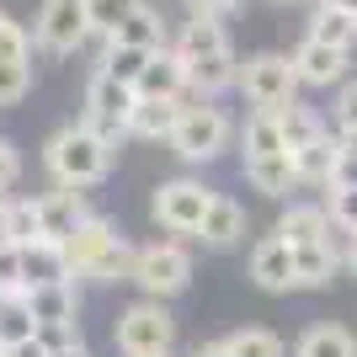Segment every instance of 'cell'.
<instances>
[{"mask_svg": "<svg viewBox=\"0 0 357 357\" xmlns=\"http://www.w3.org/2000/svg\"><path fill=\"white\" fill-rule=\"evenodd\" d=\"M112 160H118V144H107L102 134H91L86 123H64L54 128L43 144V171L54 187H70V192H91L112 176Z\"/></svg>", "mask_w": 357, "mask_h": 357, "instance_id": "6da1fadb", "label": "cell"}, {"mask_svg": "<svg viewBox=\"0 0 357 357\" xmlns=\"http://www.w3.org/2000/svg\"><path fill=\"white\" fill-rule=\"evenodd\" d=\"M64 251H70V267H75V283H96V288H118V283H134V251L123 240V229L107 213H91L70 240H64Z\"/></svg>", "mask_w": 357, "mask_h": 357, "instance_id": "7a4b0ae2", "label": "cell"}, {"mask_svg": "<svg viewBox=\"0 0 357 357\" xmlns=\"http://www.w3.org/2000/svg\"><path fill=\"white\" fill-rule=\"evenodd\" d=\"M235 139H240V128L219 102H187L176 134H171V155L187 165H213L235 149Z\"/></svg>", "mask_w": 357, "mask_h": 357, "instance_id": "3957f363", "label": "cell"}, {"mask_svg": "<svg viewBox=\"0 0 357 357\" xmlns=\"http://www.w3.org/2000/svg\"><path fill=\"white\" fill-rule=\"evenodd\" d=\"M134 288L139 298H160V304H171V298H181L187 288H192V251H187V240H144L134 251Z\"/></svg>", "mask_w": 357, "mask_h": 357, "instance_id": "277c9868", "label": "cell"}, {"mask_svg": "<svg viewBox=\"0 0 357 357\" xmlns=\"http://www.w3.org/2000/svg\"><path fill=\"white\" fill-rule=\"evenodd\" d=\"M112 347L123 357H160L176 347V314L160 298H134L112 320Z\"/></svg>", "mask_w": 357, "mask_h": 357, "instance_id": "5b68a950", "label": "cell"}, {"mask_svg": "<svg viewBox=\"0 0 357 357\" xmlns=\"http://www.w3.org/2000/svg\"><path fill=\"white\" fill-rule=\"evenodd\" d=\"M208 208H213V187L197 176H165L155 187V197H149V219L160 224L171 240H197Z\"/></svg>", "mask_w": 357, "mask_h": 357, "instance_id": "8992f818", "label": "cell"}, {"mask_svg": "<svg viewBox=\"0 0 357 357\" xmlns=\"http://www.w3.org/2000/svg\"><path fill=\"white\" fill-rule=\"evenodd\" d=\"M235 91L251 102V112H283V107L298 102V75L288 54H251L240 64Z\"/></svg>", "mask_w": 357, "mask_h": 357, "instance_id": "52a82bcc", "label": "cell"}, {"mask_svg": "<svg viewBox=\"0 0 357 357\" xmlns=\"http://www.w3.org/2000/svg\"><path fill=\"white\" fill-rule=\"evenodd\" d=\"M139 107V91L123 86V80H112V75L91 70L86 80V112H80V123H86L91 134H102L107 144H118V139H128V112Z\"/></svg>", "mask_w": 357, "mask_h": 357, "instance_id": "ba28073f", "label": "cell"}, {"mask_svg": "<svg viewBox=\"0 0 357 357\" xmlns=\"http://www.w3.org/2000/svg\"><path fill=\"white\" fill-rule=\"evenodd\" d=\"M96 32H91L86 0H43L38 6V22H32V43L48 48V54H80Z\"/></svg>", "mask_w": 357, "mask_h": 357, "instance_id": "9c48e42d", "label": "cell"}, {"mask_svg": "<svg viewBox=\"0 0 357 357\" xmlns=\"http://www.w3.org/2000/svg\"><path fill=\"white\" fill-rule=\"evenodd\" d=\"M245 278H251L261 294H298V283H294V245H288L283 235L251 240V251H245Z\"/></svg>", "mask_w": 357, "mask_h": 357, "instance_id": "30bf717a", "label": "cell"}, {"mask_svg": "<svg viewBox=\"0 0 357 357\" xmlns=\"http://www.w3.org/2000/svg\"><path fill=\"white\" fill-rule=\"evenodd\" d=\"M294 59V75H298V86H314V91H342L347 86V75H352V54H342V48H326V43H314V38H304V43L288 54Z\"/></svg>", "mask_w": 357, "mask_h": 357, "instance_id": "8fae6325", "label": "cell"}, {"mask_svg": "<svg viewBox=\"0 0 357 357\" xmlns=\"http://www.w3.org/2000/svg\"><path fill=\"white\" fill-rule=\"evenodd\" d=\"M272 235H283L288 245H336V224H331V208L326 203H283V213H278V224H272Z\"/></svg>", "mask_w": 357, "mask_h": 357, "instance_id": "7c38bea8", "label": "cell"}, {"mask_svg": "<svg viewBox=\"0 0 357 357\" xmlns=\"http://www.w3.org/2000/svg\"><path fill=\"white\" fill-rule=\"evenodd\" d=\"M245 235H251L245 203L229 197V192H213V208H208V219H203V229H197V245H203V251H235V245H245Z\"/></svg>", "mask_w": 357, "mask_h": 357, "instance_id": "4fadbf2b", "label": "cell"}, {"mask_svg": "<svg viewBox=\"0 0 357 357\" xmlns=\"http://www.w3.org/2000/svg\"><path fill=\"white\" fill-rule=\"evenodd\" d=\"M91 203H86V192H70V187H54V192H43L38 197V235L43 240H70L75 229H80V224L91 219Z\"/></svg>", "mask_w": 357, "mask_h": 357, "instance_id": "5bb4252c", "label": "cell"}, {"mask_svg": "<svg viewBox=\"0 0 357 357\" xmlns=\"http://www.w3.org/2000/svg\"><path fill=\"white\" fill-rule=\"evenodd\" d=\"M187 64V102H219L224 91L240 80V59L229 54H208V59H181Z\"/></svg>", "mask_w": 357, "mask_h": 357, "instance_id": "9a60e30c", "label": "cell"}, {"mask_svg": "<svg viewBox=\"0 0 357 357\" xmlns=\"http://www.w3.org/2000/svg\"><path fill=\"white\" fill-rule=\"evenodd\" d=\"M134 91H139V102H187V64H181L176 48L155 54V59L144 64Z\"/></svg>", "mask_w": 357, "mask_h": 357, "instance_id": "2e32d148", "label": "cell"}, {"mask_svg": "<svg viewBox=\"0 0 357 357\" xmlns=\"http://www.w3.org/2000/svg\"><path fill=\"white\" fill-rule=\"evenodd\" d=\"M27 310L43 326H80V283H43V288H27Z\"/></svg>", "mask_w": 357, "mask_h": 357, "instance_id": "e0dca14e", "label": "cell"}, {"mask_svg": "<svg viewBox=\"0 0 357 357\" xmlns=\"http://www.w3.org/2000/svg\"><path fill=\"white\" fill-rule=\"evenodd\" d=\"M22 278H27V288H43V283H75L70 251H64L59 240H27V245H22Z\"/></svg>", "mask_w": 357, "mask_h": 357, "instance_id": "ac0fdd59", "label": "cell"}, {"mask_svg": "<svg viewBox=\"0 0 357 357\" xmlns=\"http://www.w3.org/2000/svg\"><path fill=\"white\" fill-rule=\"evenodd\" d=\"M288 357H357V331L342 320H314V326L298 331Z\"/></svg>", "mask_w": 357, "mask_h": 357, "instance_id": "d6986e66", "label": "cell"}, {"mask_svg": "<svg viewBox=\"0 0 357 357\" xmlns=\"http://www.w3.org/2000/svg\"><path fill=\"white\" fill-rule=\"evenodd\" d=\"M342 251H347V235L336 245H298L294 251V283L298 288H331L336 272H342Z\"/></svg>", "mask_w": 357, "mask_h": 357, "instance_id": "ffe728a7", "label": "cell"}, {"mask_svg": "<svg viewBox=\"0 0 357 357\" xmlns=\"http://www.w3.org/2000/svg\"><path fill=\"white\" fill-rule=\"evenodd\" d=\"M240 160H267V155H288L283 144V118L278 112H245L240 123Z\"/></svg>", "mask_w": 357, "mask_h": 357, "instance_id": "44dd1931", "label": "cell"}, {"mask_svg": "<svg viewBox=\"0 0 357 357\" xmlns=\"http://www.w3.org/2000/svg\"><path fill=\"white\" fill-rule=\"evenodd\" d=\"M181 59H208V54H229V32H224V16H187L171 43Z\"/></svg>", "mask_w": 357, "mask_h": 357, "instance_id": "7402d4cb", "label": "cell"}, {"mask_svg": "<svg viewBox=\"0 0 357 357\" xmlns=\"http://www.w3.org/2000/svg\"><path fill=\"white\" fill-rule=\"evenodd\" d=\"M245 181H251V192L261 197H278L283 203L288 192H298V176H294V155H267V160H240Z\"/></svg>", "mask_w": 357, "mask_h": 357, "instance_id": "603a6c76", "label": "cell"}, {"mask_svg": "<svg viewBox=\"0 0 357 357\" xmlns=\"http://www.w3.org/2000/svg\"><path fill=\"white\" fill-rule=\"evenodd\" d=\"M181 112H187V102H139L134 112H128V139H149V144H171V134H176Z\"/></svg>", "mask_w": 357, "mask_h": 357, "instance_id": "cb8c5ba5", "label": "cell"}, {"mask_svg": "<svg viewBox=\"0 0 357 357\" xmlns=\"http://www.w3.org/2000/svg\"><path fill=\"white\" fill-rule=\"evenodd\" d=\"M304 38H314V43H326V48H342V54H352L357 48V16L342 11V6H331V0H320L310 11V32Z\"/></svg>", "mask_w": 357, "mask_h": 357, "instance_id": "d4e9b609", "label": "cell"}, {"mask_svg": "<svg viewBox=\"0 0 357 357\" xmlns=\"http://www.w3.org/2000/svg\"><path fill=\"white\" fill-rule=\"evenodd\" d=\"M118 43H128V48H144V54H165L171 48V32H165V16L155 11V6H139L128 22H123L118 32H112Z\"/></svg>", "mask_w": 357, "mask_h": 357, "instance_id": "484cf974", "label": "cell"}, {"mask_svg": "<svg viewBox=\"0 0 357 357\" xmlns=\"http://www.w3.org/2000/svg\"><path fill=\"white\" fill-rule=\"evenodd\" d=\"M336 155H342V149H336V134H326V139H314V144L294 149V176H298V187H320V192H326Z\"/></svg>", "mask_w": 357, "mask_h": 357, "instance_id": "4316f807", "label": "cell"}, {"mask_svg": "<svg viewBox=\"0 0 357 357\" xmlns=\"http://www.w3.org/2000/svg\"><path fill=\"white\" fill-rule=\"evenodd\" d=\"M149 59H155V54H144V48H128V43H118V38H107L102 54H96V70L112 75V80H123V86H139V75H144Z\"/></svg>", "mask_w": 357, "mask_h": 357, "instance_id": "83f0119b", "label": "cell"}, {"mask_svg": "<svg viewBox=\"0 0 357 357\" xmlns=\"http://www.w3.org/2000/svg\"><path fill=\"white\" fill-rule=\"evenodd\" d=\"M0 240L11 245H27V240H43L38 235V197H11L0 203Z\"/></svg>", "mask_w": 357, "mask_h": 357, "instance_id": "f1b7e54d", "label": "cell"}, {"mask_svg": "<svg viewBox=\"0 0 357 357\" xmlns=\"http://www.w3.org/2000/svg\"><path fill=\"white\" fill-rule=\"evenodd\" d=\"M278 118H283V144H288V155H294V149H304V144H314V139H326V134H331V123L320 118L314 107H304V102L283 107Z\"/></svg>", "mask_w": 357, "mask_h": 357, "instance_id": "f546056e", "label": "cell"}, {"mask_svg": "<svg viewBox=\"0 0 357 357\" xmlns=\"http://www.w3.org/2000/svg\"><path fill=\"white\" fill-rule=\"evenodd\" d=\"M224 347H229V357H288L283 336L267 331V326H240V331H229Z\"/></svg>", "mask_w": 357, "mask_h": 357, "instance_id": "4dcf8cb0", "label": "cell"}, {"mask_svg": "<svg viewBox=\"0 0 357 357\" xmlns=\"http://www.w3.org/2000/svg\"><path fill=\"white\" fill-rule=\"evenodd\" d=\"M32 336H38V320H32L27 298L11 294L6 304H0V352H6V347H16V342H32Z\"/></svg>", "mask_w": 357, "mask_h": 357, "instance_id": "1f68e13d", "label": "cell"}, {"mask_svg": "<svg viewBox=\"0 0 357 357\" xmlns=\"http://www.w3.org/2000/svg\"><path fill=\"white\" fill-rule=\"evenodd\" d=\"M144 0H86V16H91V32L96 38H112V32L139 11Z\"/></svg>", "mask_w": 357, "mask_h": 357, "instance_id": "d6a6232c", "label": "cell"}, {"mask_svg": "<svg viewBox=\"0 0 357 357\" xmlns=\"http://www.w3.org/2000/svg\"><path fill=\"white\" fill-rule=\"evenodd\" d=\"M0 64H32V32L22 22L0 27Z\"/></svg>", "mask_w": 357, "mask_h": 357, "instance_id": "836d02e7", "label": "cell"}, {"mask_svg": "<svg viewBox=\"0 0 357 357\" xmlns=\"http://www.w3.org/2000/svg\"><path fill=\"white\" fill-rule=\"evenodd\" d=\"M0 294H27V278H22V245L0 240Z\"/></svg>", "mask_w": 357, "mask_h": 357, "instance_id": "e575fe53", "label": "cell"}, {"mask_svg": "<svg viewBox=\"0 0 357 357\" xmlns=\"http://www.w3.org/2000/svg\"><path fill=\"white\" fill-rule=\"evenodd\" d=\"M32 91V64H0V107H16Z\"/></svg>", "mask_w": 357, "mask_h": 357, "instance_id": "d590c367", "label": "cell"}, {"mask_svg": "<svg viewBox=\"0 0 357 357\" xmlns=\"http://www.w3.org/2000/svg\"><path fill=\"white\" fill-rule=\"evenodd\" d=\"M326 208H331V224H336V235L357 240V192H326Z\"/></svg>", "mask_w": 357, "mask_h": 357, "instance_id": "8d00e7d4", "label": "cell"}, {"mask_svg": "<svg viewBox=\"0 0 357 357\" xmlns=\"http://www.w3.org/2000/svg\"><path fill=\"white\" fill-rule=\"evenodd\" d=\"M38 342H43L48 352H75V347H86V336H80V326H43Z\"/></svg>", "mask_w": 357, "mask_h": 357, "instance_id": "74e56055", "label": "cell"}, {"mask_svg": "<svg viewBox=\"0 0 357 357\" xmlns=\"http://www.w3.org/2000/svg\"><path fill=\"white\" fill-rule=\"evenodd\" d=\"M16 181H22V149L11 139H0V192H11Z\"/></svg>", "mask_w": 357, "mask_h": 357, "instance_id": "f35d334b", "label": "cell"}, {"mask_svg": "<svg viewBox=\"0 0 357 357\" xmlns=\"http://www.w3.org/2000/svg\"><path fill=\"white\" fill-rule=\"evenodd\" d=\"M331 118H336V128H357V80H347V86L336 91V107H331Z\"/></svg>", "mask_w": 357, "mask_h": 357, "instance_id": "ab89813d", "label": "cell"}, {"mask_svg": "<svg viewBox=\"0 0 357 357\" xmlns=\"http://www.w3.org/2000/svg\"><path fill=\"white\" fill-rule=\"evenodd\" d=\"M326 192H357V155H336L331 165V187Z\"/></svg>", "mask_w": 357, "mask_h": 357, "instance_id": "60d3db41", "label": "cell"}, {"mask_svg": "<svg viewBox=\"0 0 357 357\" xmlns=\"http://www.w3.org/2000/svg\"><path fill=\"white\" fill-rule=\"evenodd\" d=\"M192 6V16H229V11H240L245 0H187Z\"/></svg>", "mask_w": 357, "mask_h": 357, "instance_id": "b9f144b4", "label": "cell"}, {"mask_svg": "<svg viewBox=\"0 0 357 357\" xmlns=\"http://www.w3.org/2000/svg\"><path fill=\"white\" fill-rule=\"evenodd\" d=\"M0 357H54V352H48V347L38 342V336H32V342H16V347H6Z\"/></svg>", "mask_w": 357, "mask_h": 357, "instance_id": "7bdbcfd3", "label": "cell"}, {"mask_svg": "<svg viewBox=\"0 0 357 357\" xmlns=\"http://www.w3.org/2000/svg\"><path fill=\"white\" fill-rule=\"evenodd\" d=\"M336 149H342V155H357V128H336Z\"/></svg>", "mask_w": 357, "mask_h": 357, "instance_id": "ee69618b", "label": "cell"}, {"mask_svg": "<svg viewBox=\"0 0 357 357\" xmlns=\"http://www.w3.org/2000/svg\"><path fill=\"white\" fill-rule=\"evenodd\" d=\"M192 357H229V347H224V336H213V342H203Z\"/></svg>", "mask_w": 357, "mask_h": 357, "instance_id": "f6af8a7d", "label": "cell"}, {"mask_svg": "<svg viewBox=\"0 0 357 357\" xmlns=\"http://www.w3.org/2000/svg\"><path fill=\"white\" fill-rule=\"evenodd\" d=\"M342 267L357 278V240H347V251H342Z\"/></svg>", "mask_w": 357, "mask_h": 357, "instance_id": "bcb514c9", "label": "cell"}, {"mask_svg": "<svg viewBox=\"0 0 357 357\" xmlns=\"http://www.w3.org/2000/svg\"><path fill=\"white\" fill-rule=\"evenodd\" d=\"M54 357H91V347H75V352H54Z\"/></svg>", "mask_w": 357, "mask_h": 357, "instance_id": "7dc6e473", "label": "cell"}, {"mask_svg": "<svg viewBox=\"0 0 357 357\" xmlns=\"http://www.w3.org/2000/svg\"><path fill=\"white\" fill-rule=\"evenodd\" d=\"M331 6H342V11H352V16H357V0H331Z\"/></svg>", "mask_w": 357, "mask_h": 357, "instance_id": "c3c4849f", "label": "cell"}, {"mask_svg": "<svg viewBox=\"0 0 357 357\" xmlns=\"http://www.w3.org/2000/svg\"><path fill=\"white\" fill-rule=\"evenodd\" d=\"M6 22H11V16H6V11H0V27H6Z\"/></svg>", "mask_w": 357, "mask_h": 357, "instance_id": "681fc988", "label": "cell"}, {"mask_svg": "<svg viewBox=\"0 0 357 357\" xmlns=\"http://www.w3.org/2000/svg\"><path fill=\"white\" fill-rule=\"evenodd\" d=\"M272 6H294V0H272Z\"/></svg>", "mask_w": 357, "mask_h": 357, "instance_id": "f907efd6", "label": "cell"}, {"mask_svg": "<svg viewBox=\"0 0 357 357\" xmlns=\"http://www.w3.org/2000/svg\"><path fill=\"white\" fill-rule=\"evenodd\" d=\"M0 203H6V192H0Z\"/></svg>", "mask_w": 357, "mask_h": 357, "instance_id": "816d5d0a", "label": "cell"}, {"mask_svg": "<svg viewBox=\"0 0 357 357\" xmlns=\"http://www.w3.org/2000/svg\"><path fill=\"white\" fill-rule=\"evenodd\" d=\"M160 357H171V352H160Z\"/></svg>", "mask_w": 357, "mask_h": 357, "instance_id": "f5cc1de1", "label": "cell"}]
</instances>
